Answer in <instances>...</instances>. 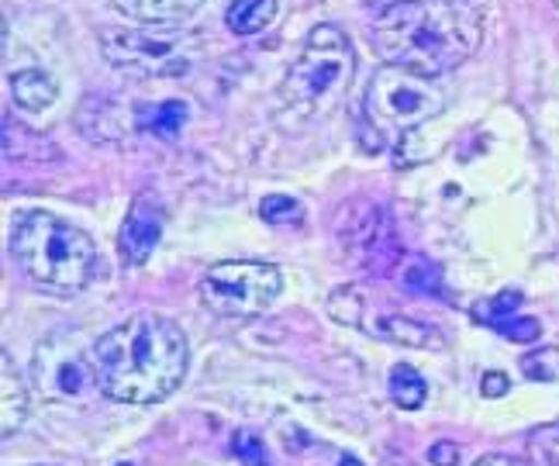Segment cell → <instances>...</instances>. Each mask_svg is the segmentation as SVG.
<instances>
[{"label": "cell", "instance_id": "27", "mask_svg": "<svg viewBox=\"0 0 559 466\" xmlns=\"http://www.w3.org/2000/svg\"><path fill=\"white\" fill-rule=\"evenodd\" d=\"M338 466H362V463H359V459H353V456H346V459H342Z\"/></svg>", "mask_w": 559, "mask_h": 466}, {"label": "cell", "instance_id": "25", "mask_svg": "<svg viewBox=\"0 0 559 466\" xmlns=\"http://www.w3.org/2000/svg\"><path fill=\"white\" fill-rule=\"evenodd\" d=\"M508 394V377L504 373H487L484 377V397H504Z\"/></svg>", "mask_w": 559, "mask_h": 466}, {"label": "cell", "instance_id": "19", "mask_svg": "<svg viewBox=\"0 0 559 466\" xmlns=\"http://www.w3.org/2000/svg\"><path fill=\"white\" fill-rule=\"evenodd\" d=\"M522 373L535 380V384H552V380H559V349L549 346L522 356Z\"/></svg>", "mask_w": 559, "mask_h": 466}, {"label": "cell", "instance_id": "28", "mask_svg": "<svg viewBox=\"0 0 559 466\" xmlns=\"http://www.w3.org/2000/svg\"><path fill=\"white\" fill-rule=\"evenodd\" d=\"M552 4H559V0H552Z\"/></svg>", "mask_w": 559, "mask_h": 466}, {"label": "cell", "instance_id": "18", "mask_svg": "<svg viewBox=\"0 0 559 466\" xmlns=\"http://www.w3.org/2000/svg\"><path fill=\"white\" fill-rule=\"evenodd\" d=\"M425 380L418 377L415 367H407V363H397L391 370V397H394V405H401L404 411H415L425 405Z\"/></svg>", "mask_w": 559, "mask_h": 466}, {"label": "cell", "instance_id": "23", "mask_svg": "<svg viewBox=\"0 0 559 466\" xmlns=\"http://www.w3.org/2000/svg\"><path fill=\"white\" fill-rule=\"evenodd\" d=\"M532 442H535V450H539L552 466H559V418L552 421V426L535 429L532 432Z\"/></svg>", "mask_w": 559, "mask_h": 466}, {"label": "cell", "instance_id": "17", "mask_svg": "<svg viewBox=\"0 0 559 466\" xmlns=\"http://www.w3.org/2000/svg\"><path fill=\"white\" fill-rule=\"evenodd\" d=\"M183 121H187V104L183 100H163V104H156V108H145L139 115L142 132L156 135V139H177L180 129H183Z\"/></svg>", "mask_w": 559, "mask_h": 466}, {"label": "cell", "instance_id": "12", "mask_svg": "<svg viewBox=\"0 0 559 466\" xmlns=\"http://www.w3.org/2000/svg\"><path fill=\"white\" fill-rule=\"evenodd\" d=\"M522 308V294L519 290H501L498 298L484 301L477 311V322H484L487 328L501 332L511 343H532V338H539V322L528 314H519Z\"/></svg>", "mask_w": 559, "mask_h": 466}, {"label": "cell", "instance_id": "4", "mask_svg": "<svg viewBox=\"0 0 559 466\" xmlns=\"http://www.w3.org/2000/svg\"><path fill=\"white\" fill-rule=\"evenodd\" d=\"M353 76V46L335 25H318L294 67L287 70L284 83H280V100L284 108L311 118L329 108L335 97H342L346 83Z\"/></svg>", "mask_w": 559, "mask_h": 466}, {"label": "cell", "instance_id": "11", "mask_svg": "<svg viewBox=\"0 0 559 466\" xmlns=\"http://www.w3.org/2000/svg\"><path fill=\"white\" fill-rule=\"evenodd\" d=\"M342 242L349 246L356 263H367L370 270H386L391 260L397 256L394 236H391V222H386L383 211L367 207V218H353V231L342 236Z\"/></svg>", "mask_w": 559, "mask_h": 466}, {"label": "cell", "instance_id": "7", "mask_svg": "<svg viewBox=\"0 0 559 466\" xmlns=\"http://www.w3.org/2000/svg\"><path fill=\"white\" fill-rule=\"evenodd\" d=\"M104 56L135 76H174L190 70L193 38L169 28H104Z\"/></svg>", "mask_w": 559, "mask_h": 466}, {"label": "cell", "instance_id": "5", "mask_svg": "<svg viewBox=\"0 0 559 466\" xmlns=\"http://www.w3.org/2000/svg\"><path fill=\"white\" fill-rule=\"evenodd\" d=\"M362 108H367V121L377 135L397 139L412 132L415 124L436 118L445 108V94L432 80L386 67L370 80Z\"/></svg>", "mask_w": 559, "mask_h": 466}, {"label": "cell", "instance_id": "1", "mask_svg": "<svg viewBox=\"0 0 559 466\" xmlns=\"http://www.w3.org/2000/svg\"><path fill=\"white\" fill-rule=\"evenodd\" d=\"M370 35L386 67L436 80L473 59L484 25L469 0H397L377 14Z\"/></svg>", "mask_w": 559, "mask_h": 466}, {"label": "cell", "instance_id": "14", "mask_svg": "<svg viewBox=\"0 0 559 466\" xmlns=\"http://www.w3.org/2000/svg\"><path fill=\"white\" fill-rule=\"evenodd\" d=\"M11 94L17 100V108L25 111H46L56 104L59 87L46 70H21L11 76Z\"/></svg>", "mask_w": 559, "mask_h": 466}, {"label": "cell", "instance_id": "22", "mask_svg": "<svg viewBox=\"0 0 559 466\" xmlns=\"http://www.w3.org/2000/svg\"><path fill=\"white\" fill-rule=\"evenodd\" d=\"M231 450H235V456H239L246 466H270V463H266V450H263V442L255 439L252 432H239V435H235Z\"/></svg>", "mask_w": 559, "mask_h": 466}, {"label": "cell", "instance_id": "3", "mask_svg": "<svg viewBox=\"0 0 559 466\" xmlns=\"http://www.w3.org/2000/svg\"><path fill=\"white\" fill-rule=\"evenodd\" d=\"M11 252L28 280L52 294H80L100 273L94 239L49 211H28L14 222Z\"/></svg>", "mask_w": 559, "mask_h": 466}, {"label": "cell", "instance_id": "24", "mask_svg": "<svg viewBox=\"0 0 559 466\" xmlns=\"http://www.w3.org/2000/svg\"><path fill=\"white\" fill-rule=\"evenodd\" d=\"M428 459L436 466H460V446L456 442H439V446H432V453H428Z\"/></svg>", "mask_w": 559, "mask_h": 466}, {"label": "cell", "instance_id": "9", "mask_svg": "<svg viewBox=\"0 0 559 466\" xmlns=\"http://www.w3.org/2000/svg\"><path fill=\"white\" fill-rule=\"evenodd\" d=\"M329 314L342 325H356L370 335L391 338V343H404V346H442V335L436 328H428L415 318H404L394 311H373L367 294L359 287H338L329 301Z\"/></svg>", "mask_w": 559, "mask_h": 466}, {"label": "cell", "instance_id": "8", "mask_svg": "<svg viewBox=\"0 0 559 466\" xmlns=\"http://www.w3.org/2000/svg\"><path fill=\"white\" fill-rule=\"evenodd\" d=\"M32 380L35 391L49 401H80L91 391V384L97 387L94 359L73 335H52L46 343H38L32 359Z\"/></svg>", "mask_w": 559, "mask_h": 466}, {"label": "cell", "instance_id": "6", "mask_svg": "<svg viewBox=\"0 0 559 466\" xmlns=\"http://www.w3.org/2000/svg\"><path fill=\"white\" fill-rule=\"evenodd\" d=\"M284 290V277L273 263L228 260L214 263L201 280V301L222 318L263 314Z\"/></svg>", "mask_w": 559, "mask_h": 466}, {"label": "cell", "instance_id": "21", "mask_svg": "<svg viewBox=\"0 0 559 466\" xmlns=\"http://www.w3.org/2000/svg\"><path fill=\"white\" fill-rule=\"evenodd\" d=\"M401 280H404V287L407 290H418V294H442V284H439V273H436V266H428L425 260H415L412 266H407L404 273H401Z\"/></svg>", "mask_w": 559, "mask_h": 466}, {"label": "cell", "instance_id": "10", "mask_svg": "<svg viewBox=\"0 0 559 466\" xmlns=\"http://www.w3.org/2000/svg\"><path fill=\"white\" fill-rule=\"evenodd\" d=\"M163 228H166V211L159 201H153L148 194L135 198L132 207H128V218L121 225V236H118V252H121V263L124 266H142L153 249L163 239Z\"/></svg>", "mask_w": 559, "mask_h": 466}, {"label": "cell", "instance_id": "26", "mask_svg": "<svg viewBox=\"0 0 559 466\" xmlns=\"http://www.w3.org/2000/svg\"><path fill=\"white\" fill-rule=\"evenodd\" d=\"M473 466H528V463H522V459H511V456H484V459H477Z\"/></svg>", "mask_w": 559, "mask_h": 466}, {"label": "cell", "instance_id": "2", "mask_svg": "<svg viewBox=\"0 0 559 466\" xmlns=\"http://www.w3.org/2000/svg\"><path fill=\"white\" fill-rule=\"evenodd\" d=\"M97 391L124 405H156L187 373V338L163 314H135L91 346Z\"/></svg>", "mask_w": 559, "mask_h": 466}, {"label": "cell", "instance_id": "16", "mask_svg": "<svg viewBox=\"0 0 559 466\" xmlns=\"http://www.w3.org/2000/svg\"><path fill=\"white\" fill-rule=\"evenodd\" d=\"M276 17V0H231L225 11V25L235 35H255Z\"/></svg>", "mask_w": 559, "mask_h": 466}, {"label": "cell", "instance_id": "13", "mask_svg": "<svg viewBox=\"0 0 559 466\" xmlns=\"http://www.w3.org/2000/svg\"><path fill=\"white\" fill-rule=\"evenodd\" d=\"M115 8L132 21H142V25L174 28L198 14L204 8V0H115Z\"/></svg>", "mask_w": 559, "mask_h": 466}, {"label": "cell", "instance_id": "20", "mask_svg": "<svg viewBox=\"0 0 559 466\" xmlns=\"http://www.w3.org/2000/svg\"><path fill=\"white\" fill-rule=\"evenodd\" d=\"M260 215L270 225H297L300 218H305V207H300V201H294V198L273 194L260 204Z\"/></svg>", "mask_w": 559, "mask_h": 466}, {"label": "cell", "instance_id": "15", "mask_svg": "<svg viewBox=\"0 0 559 466\" xmlns=\"http://www.w3.org/2000/svg\"><path fill=\"white\" fill-rule=\"evenodd\" d=\"M0 394H4V426H0V432L14 435L28 418V387L17 377L11 353H4V387H0Z\"/></svg>", "mask_w": 559, "mask_h": 466}]
</instances>
